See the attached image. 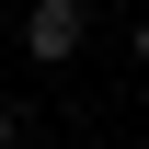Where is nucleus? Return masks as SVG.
Returning a JSON list of instances; mask_svg holds the SVG:
<instances>
[{
    "mask_svg": "<svg viewBox=\"0 0 149 149\" xmlns=\"http://www.w3.org/2000/svg\"><path fill=\"white\" fill-rule=\"evenodd\" d=\"M80 35H92V12H80V0H35V12H23V46H35L46 69H57V57H69Z\"/></svg>",
    "mask_w": 149,
    "mask_h": 149,
    "instance_id": "1",
    "label": "nucleus"
},
{
    "mask_svg": "<svg viewBox=\"0 0 149 149\" xmlns=\"http://www.w3.org/2000/svg\"><path fill=\"white\" fill-rule=\"evenodd\" d=\"M12 138H23V115H12V103H0V149H12Z\"/></svg>",
    "mask_w": 149,
    "mask_h": 149,
    "instance_id": "2",
    "label": "nucleus"
},
{
    "mask_svg": "<svg viewBox=\"0 0 149 149\" xmlns=\"http://www.w3.org/2000/svg\"><path fill=\"white\" fill-rule=\"evenodd\" d=\"M138 69H149V12H138Z\"/></svg>",
    "mask_w": 149,
    "mask_h": 149,
    "instance_id": "3",
    "label": "nucleus"
}]
</instances>
